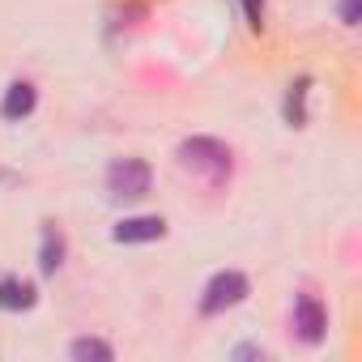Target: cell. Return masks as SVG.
I'll return each mask as SVG.
<instances>
[{"mask_svg":"<svg viewBox=\"0 0 362 362\" xmlns=\"http://www.w3.org/2000/svg\"><path fill=\"white\" fill-rule=\"evenodd\" d=\"M35 103H39V90H35L30 81H13V86L5 90L0 115H5V119H26V115L35 111Z\"/></svg>","mask_w":362,"mask_h":362,"instance_id":"7","label":"cell"},{"mask_svg":"<svg viewBox=\"0 0 362 362\" xmlns=\"http://www.w3.org/2000/svg\"><path fill=\"white\" fill-rule=\"evenodd\" d=\"M247 294H252V281H247L239 269H222V273L209 277V286H205V294H201V311H205V315H222V311L239 307Z\"/></svg>","mask_w":362,"mask_h":362,"instance_id":"2","label":"cell"},{"mask_svg":"<svg viewBox=\"0 0 362 362\" xmlns=\"http://www.w3.org/2000/svg\"><path fill=\"white\" fill-rule=\"evenodd\" d=\"M35 303H39V290L30 281L0 277V307H5V311H30Z\"/></svg>","mask_w":362,"mask_h":362,"instance_id":"8","label":"cell"},{"mask_svg":"<svg viewBox=\"0 0 362 362\" xmlns=\"http://www.w3.org/2000/svg\"><path fill=\"white\" fill-rule=\"evenodd\" d=\"M294 332H298V341H307V345H320V341H324V332H328V311L320 307V298H311V294H298V298H294Z\"/></svg>","mask_w":362,"mask_h":362,"instance_id":"4","label":"cell"},{"mask_svg":"<svg viewBox=\"0 0 362 362\" xmlns=\"http://www.w3.org/2000/svg\"><path fill=\"white\" fill-rule=\"evenodd\" d=\"M179 162H184L192 175H205V179H226L230 166H235V153L226 141H214V136H188L179 145Z\"/></svg>","mask_w":362,"mask_h":362,"instance_id":"1","label":"cell"},{"mask_svg":"<svg viewBox=\"0 0 362 362\" xmlns=\"http://www.w3.org/2000/svg\"><path fill=\"white\" fill-rule=\"evenodd\" d=\"M303 98H307V77H303L298 86H290V98H286V119H290L294 128H303V119H307V111H303Z\"/></svg>","mask_w":362,"mask_h":362,"instance_id":"10","label":"cell"},{"mask_svg":"<svg viewBox=\"0 0 362 362\" xmlns=\"http://www.w3.org/2000/svg\"><path fill=\"white\" fill-rule=\"evenodd\" d=\"M235 358H264V349H256V345H239Z\"/></svg>","mask_w":362,"mask_h":362,"instance_id":"13","label":"cell"},{"mask_svg":"<svg viewBox=\"0 0 362 362\" xmlns=\"http://www.w3.org/2000/svg\"><path fill=\"white\" fill-rule=\"evenodd\" d=\"M149 179H153L149 162H141V158H115L107 166V192L119 197V201H136V197L149 192Z\"/></svg>","mask_w":362,"mask_h":362,"instance_id":"3","label":"cell"},{"mask_svg":"<svg viewBox=\"0 0 362 362\" xmlns=\"http://www.w3.org/2000/svg\"><path fill=\"white\" fill-rule=\"evenodd\" d=\"M69 358H73V362H111L115 354H111V345L98 341V337H77V341L69 345Z\"/></svg>","mask_w":362,"mask_h":362,"instance_id":"9","label":"cell"},{"mask_svg":"<svg viewBox=\"0 0 362 362\" xmlns=\"http://www.w3.org/2000/svg\"><path fill=\"white\" fill-rule=\"evenodd\" d=\"M243 9H247L252 30H260V26H264V22H260V18H264V5H260V0H243Z\"/></svg>","mask_w":362,"mask_h":362,"instance_id":"12","label":"cell"},{"mask_svg":"<svg viewBox=\"0 0 362 362\" xmlns=\"http://www.w3.org/2000/svg\"><path fill=\"white\" fill-rule=\"evenodd\" d=\"M162 235H166V222H162L158 214L124 218V222H115V230H111V239H115V243H158Z\"/></svg>","mask_w":362,"mask_h":362,"instance_id":"5","label":"cell"},{"mask_svg":"<svg viewBox=\"0 0 362 362\" xmlns=\"http://www.w3.org/2000/svg\"><path fill=\"white\" fill-rule=\"evenodd\" d=\"M341 22L345 26H358L362 22V0H341Z\"/></svg>","mask_w":362,"mask_h":362,"instance_id":"11","label":"cell"},{"mask_svg":"<svg viewBox=\"0 0 362 362\" xmlns=\"http://www.w3.org/2000/svg\"><path fill=\"white\" fill-rule=\"evenodd\" d=\"M64 252H69V239L56 222H43V243H39V269L43 277H52L60 264H64Z\"/></svg>","mask_w":362,"mask_h":362,"instance_id":"6","label":"cell"}]
</instances>
